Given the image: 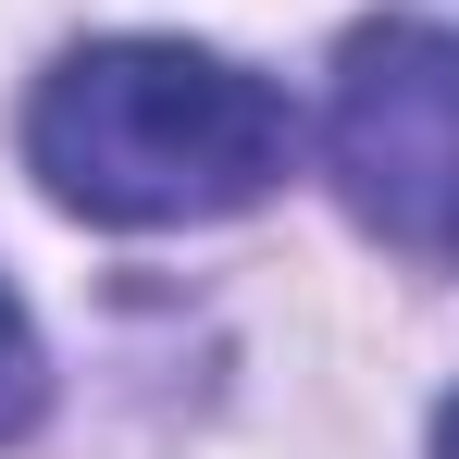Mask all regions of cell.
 <instances>
[{"label":"cell","mask_w":459,"mask_h":459,"mask_svg":"<svg viewBox=\"0 0 459 459\" xmlns=\"http://www.w3.org/2000/svg\"><path fill=\"white\" fill-rule=\"evenodd\" d=\"M25 150L50 174V199L87 224H212L286 174L299 112L224 50L100 38L75 63H50L38 112H25Z\"/></svg>","instance_id":"cell-1"},{"label":"cell","mask_w":459,"mask_h":459,"mask_svg":"<svg viewBox=\"0 0 459 459\" xmlns=\"http://www.w3.org/2000/svg\"><path fill=\"white\" fill-rule=\"evenodd\" d=\"M38 397H50V360H38V323L13 310V286H0V447L38 422Z\"/></svg>","instance_id":"cell-3"},{"label":"cell","mask_w":459,"mask_h":459,"mask_svg":"<svg viewBox=\"0 0 459 459\" xmlns=\"http://www.w3.org/2000/svg\"><path fill=\"white\" fill-rule=\"evenodd\" d=\"M323 161L385 248L459 261V25H360L335 50Z\"/></svg>","instance_id":"cell-2"},{"label":"cell","mask_w":459,"mask_h":459,"mask_svg":"<svg viewBox=\"0 0 459 459\" xmlns=\"http://www.w3.org/2000/svg\"><path fill=\"white\" fill-rule=\"evenodd\" d=\"M435 459H459V397H447V422H435Z\"/></svg>","instance_id":"cell-4"}]
</instances>
